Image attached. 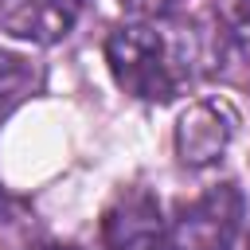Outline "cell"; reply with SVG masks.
<instances>
[{"label":"cell","mask_w":250,"mask_h":250,"mask_svg":"<svg viewBox=\"0 0 250 250\" xmlns=\"http://www.w3.org/2000/svg\"><path fill=\"white\" fill-rule=\"evenodd\" d=\"M113 82L141 102H172L195 74V35L168 16L117 23L105 39Z\"/></svg>","instance_id":"6da1fadb"},{"label":"cell","mask_w":250,"mask_h":250,"mask_svg":"<svg viewBox=\"0 0 250 250\" xmlns=\"http://www.w3.org/2000/svg\"><path fill=\"white\" fill-rule=\"evenodd\" d=\"M242 191L234 184H215L203 195L176 207L168 223L172 250H230L242 230Z\"/></svg>","instance_id":"7a4b0ae2"},{"label":"cell","mask_w":250,"mask_h":250,"mask_svg":"<svg viewBox=\"0 0 250 250\" xmlns=\"http://www.w3.org/2000/svg\"><path fill=\"white\" fill-rule=\"evenodd\" d=\"M234 129H238V113L227 98H199L176 121V156L188 168L219 164L227 145L234 141Z\"/></svg>","instance_id":"3957f363"},{"label":"cell","mask_w":250,"mask_h":250,"mask_svg":"<svg viewBox=\"0 0 250 250\" xmlns=\"http://www.w3.org/2000/svg\"><path fill=\"white\" fill-rule=\"evenodd\" d=\"M102 242L105 250H164L168 223L156 195L145 188H125L102 211Z\"/></svg>","instance_id":"277c9868"},{"label":"cell","mask_w":250,"mask_h":250,"mask_svg":"<svg viewBox=\"0 0 250 250\" xmlns=\"http://www.w3.org/2000/svg\"><path fill=\"white\" fill-rule=\"evenodd\" d=\"M78 16L82 0H0V31L39 47L66 39Z\"/></svg>","instance_id":"5b68a950"},{"label":"cell","mask_w":250,"mask_h":250,"mask_svg":"<svg viewBox=\"0 0 250 250\" xmlns=\"http://www.w3.org/2000/svg\"><path fill=\"white\" fill-rule=\"evenodd\" d=\"M215 31L242 62H250V0H215Z\"/></svg>","instance_id":"8992f818"},{"label":"cell","mask_w":250,"mask_h":250,"mask_svg":"<svg viewBox=\"0 0 250 250\" xmlns=\"http://www.w3.org/2000/svg\"><path fill=\"white\" fill-rule=\"evenodd\" d=\"M31 90H35V66L23 55L0 47V117L16 109Z\"/></svg>","instance_id":"52a82bcc"},{"label":"cell","mask_w":250,"mask_h":250,"mask_svg":"<svg viewBox=\"0 0 250 250\" xmlns=\"http://www.w3.org/2000/svg\"><path fill=\"white\" fill-rule=\"evenodd\" d=\"M137 16H145V20H156V16H168L172 8H176V0H125Z\"/></svg>","instance_id":"ba28073f"},{"label":"cell","mask_w":250,"mask_h":250,"mask_svg":"<svg viewBox=\"0 0 250 250\" xmlns=\"http://www.w3.org/2000/svg\"><path fill=\"white\" fill-rule=\"evenodd\" d=\"M47 250H82V246H47Z\"/></svg>","instance_id":"9c48e42d"},{"label":"cell","mask_w":250,"mask_h":250,"mask_svg":"<svg viewBox=\"0 0 250 250\" xmlns=\"http://www.w3.org/2000/svg\"><path fill=\"white\" fill-rule=\"evenodd\" d=\"M246 250H250V234H246Z\"/></svg>","instance_id":"30bf717a"},{"label":"cell","mask_w":250,"mask_h":250,"mask_svg":"<svg viewBox=\"0 0 250 250\" xmlns=\"http://www.w3.org/2000/svg\"><path fill=\"white\" fill-rule=\"evenodd\" d=\"M0 207H4V195H0Z\"/></svg>","instance_id":"8fae6325"}]
</instances>
